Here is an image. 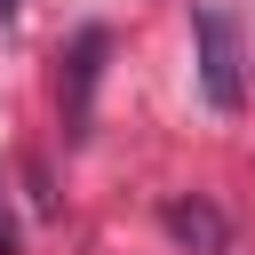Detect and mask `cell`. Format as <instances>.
<instances>
[{"label": "cell", "instance_id": "obj_2", "mask_svg": "<svg viewBox=\"0 0 255 255\" xmlns=\"http://www.w3.org/2000/svg\"><path fill=\"white\" fill-rule=\"evenodd\" d=\"M104 56H112V32H104V24L72 32V48H64V80H56L64 143H80V135H88V120H96V80H104Z\"/></svg>", "mask_w": 255, "mask_h": 255}, {"label": "cell", "instance_id": "obj_5", "mask_svg": "<svg viewBox=\"0 0 255 255\" xmlns=\"http://www.w3.org/2000/svg\"><path fill=\"white\" fill-rule=\"evenodd\" d=\"M8 16H16V0H0V24H8Z\"/></svg>", "mask_w": 255, "mask_h": 255}, {"label": "cell", "instance_id": "obj_3", "mask_svg": "<svg viewBox=\"0 0 255 255\" xmlns=\"http://www.w3.org/2000/svg\"><path fill=\"white\" fill-rule=\"evenodd\" d=\"M159 223H167L183 247H199V255H231V223H223L199 191H191V199H167V207H159Z\"/></svg>", "mask_w": 255, "mask_h": 255}, {"label": "cell", "instance_id": "obj_1", "mask_svg": "<svg viewBox=\"0 0 255 255\" xmlns=\"http://www.w3.org/2000/svg\"><path fill=\"white\" fill-rule=\"evenodd\" d=\"M191 40H199V96L215 112H239L247 104V48H239V24L231 8H191Z\"/></svg>", "mask_w": 255, "mask_h": 255}, {"label": "cell", "instance_id": "obj_4", "mask_svg": "<svg viewBox=\"0 0 255 255\" xmlns=\"http://www.w3.org/2000/svg\"><path fill=\"white\" fill-rule=\"evenodd\" d=\"M0 255H24V239H16V207H8V183H0Z\"/></svg>", "mask_w": 255, "mask_h": 255}]
</instances>
